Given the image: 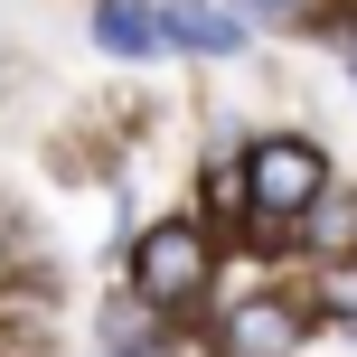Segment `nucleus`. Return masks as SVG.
Returning a JSON list of instances; mask_svg holds the SVG:
<instances>
[{"label": "nucleus", "instance_id": "obj_1", "mask_svg": "<svg viewBox=\"0 0 357 357\" xmlns=\"http://www.w3.org/2000/svg\"><path fill=\"white\" fill-rule=\"evenodd\" d=\"M329 188V160L310 142H254L245 151V197L264 216H310V197Z\"/></svg>", "mask_w": 357, "mask_h": 357}, {"label": "nucleus", "instance_id": "obj_2", "mask_svg": "<svg viewBox=\"0 0 357 357\" xmlns=\"http://www.w3.org/2000/svg\"><path fill=\"white\" fill-rule=\"evenodd\" d=\"M132 282H142V301H151V310L197 301V282H207V245H197V226H160V235H142V254H132Z\"/></svg>", "mask_w": 357, "mask_h": 357}, {"label": "nucleus", "instance_id": "obj_3", "mask_svg": "<svg viewBox=\"0 0 357 357\" xmlns=\"http://www.w3.org/2000/svg\"><path fill=\"white\" fill-rule=\"evenodd\" d=\"M301 348V310L291 301H245L226 320V339H216V357H291Z\"/></svg>", "mask_w": 357, "mask_h": 357}, {"label": "nucleus", "instance_id": "obj_4", "mask_svg": "<svg viewBox=\"0 0 357 357\" xmlns=\"http://www.w3.org/2000/svg\"><path fill=\"white\" fill-rule=\"evenodd\" d=\"M160 29L169 47H197V56H245V19L216 10V0H160Z\"/></svg>", "mask_w": 357, "mask_h": 357}, {"label": "nucleus", "instance_id": "obj_5", "mask_svg": "<svg viewBox=\"0 0 357 357\" xmlns=\"http://www.w3.org/2000/svg\"><path fill=\"white\" fill-rule=\"evenodd\" d=\"M94 47L104 56H151V47H169V29H160L151 0H94Z\"/></svg>", "mask_w": 357, "mask_h": 357}, {"label": "nucleus", "instance_id": "obj_6", "mask_svg": "<svg viewBox=\"0 0 357 357\" xmlns=\"http://www.w3.org/2000/svg\"><path fill=\"white\" fill-rule=\"evenodd\" d=\"M310 245H320V254H348L357 245V197H339V188L310 197Z\"/></svg>", "mask_w": 357, "mask_h": 357}, {"label": "nucleus", "instance_id": "obj_7", "mask_svg": "<svg viewBox=\"0 0 357 357\" xmlns=\"http://www.w3.org/2000/svg\"><path fill=\"white\" fill-rule=\"evenodd\" d=\"M320 310H339V320L357 329V273L339 264V273H329V282H320Z\"/></svg>", "mask_w": 357, "mask_h": 357}]
</instances>
